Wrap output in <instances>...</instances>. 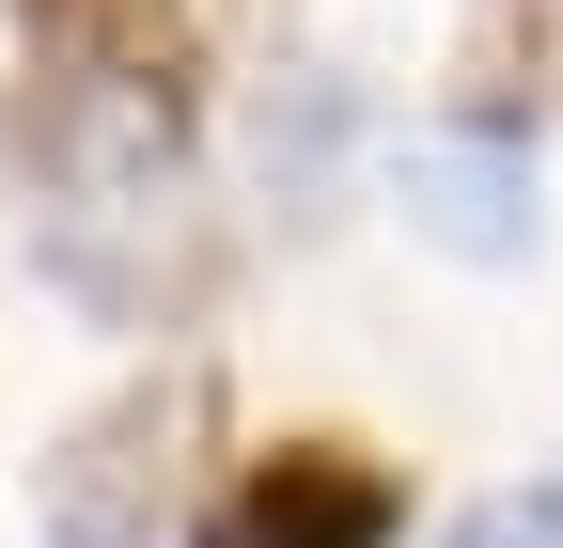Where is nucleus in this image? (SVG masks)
<instances>
[{"mask_svg": "<svg viewBox=\"0 0 563 548\" xmlns=\"http://www.w3.org/2000/svg\"><path fill=\"white\" fill-rule=\"evenodd\" d=\"M203 439H220V376H203V361H173V376L110 392L95 424L63 439L47 470H32V517H47V548H157V517L188 502Z\"/></svg>", "mask_w": 563, "mask_h": 548, "instance_id": "f257e3e1", "label": "nucleus"}, {"mask_svg": "<svg viewBox=\"0 0 563 548\" xmlns=\"http://www.w3.org/2000/svg\"><path fill=\"white\" fill-rule=\"evenodd\" d=\"M391 533H407V486L361 439H282V454H251L220 486V517L188 548H391Z\"/></svg>", "mask_w": 563, "mask_h": 548, "instance_id": "f03ea898", "label": "nucleus"}, {"mask_svg": "<svg viewBox=\"0 0 563 548\" xmlns=\"http://www.w3.org/2000/svg\"><path fill=\"white\" fill-rule=\"evenodd\" d=\"M407 220L439 235L454 266H517L532 235H548V204H532V142L501 110H470V125H439V142H407Z\"/></svg>", "mask_w": 563, "mask_h": 548, "instance_id": "7ed1b4c3", "label": "nucleus"}, {"mask_svg": "<svg viewBox=\"0 0 563 548\" xmlns=\"http://www.w3.org/2000/svg\"><path fill=\"white\" fill-rule=\"evenodd\" d=\"M16 32H32V63H63V79H157V95L203 79L188 0H16Z\"/></svg>", "mask_w": 563, "mask_h": 548, "instance_id": "20e7f679", "label": "nucleus"}, {"mask_svg": "<svg viewBox=\"0 0 563 548\" xmlns=\"http://www.w3.org/2000/svg\"><path fill=\"white\" fill-rule=\"evenodd\" d=\"M329 142H344V79H298V110H266V188L313 204L329 188Z\"/></svg>", "mask_w": 563, "mask_h": 548, "instance_id": "39448f33", "label": "nucleus"}, {"mask_svg": "<svg viewBox=\"0 0 563 548\" xmlns=\"http://www.w3.org/2000/svg\"><path fill=\"white\" fill-rule=\"evenodd\" d=\"M454 548H563V502H548V486H501V502L454 517Z\"/></svg>", "mask_w": 563, "mask_h": 548, "instance_id": "423d86ee", "label": "nucleus"}]
</instances>
